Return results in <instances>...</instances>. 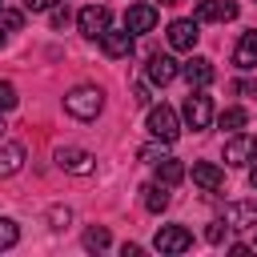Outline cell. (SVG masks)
I'll return each instance as SVG.
<instances>
[{
	"label": "cell",
	"instance_id": "cell-16",
	"mask_svg": "<svg viewBox=\"0 0 257 257\" xmlns=\"http://www.w3.org/2000/svg\"><path fill=\"white\" fill-rule=\"evenodd\" d=\"M193 181L201 185V189H209V193H217L221 185H225V173L213 165V161H197L193 165Z\"/></svg>",
	"mask_w": 257,
	"mask_h": 257
},
{
	"label": "cell",
	"instance_id": "cell-21",
	"mask_svg": "<svg viewBox=\"0 0 257 257\" xmlns=\"http://www.w3.org/2000/svg\"><path fill=\"white\" fill-rule=\"evenodd\" d=\"M16 241H20V229H16V221L0 217V249H12Z\"/></svg>",
	"mask_w": 257,
	"mask_h": 257
},
{
	"label": "cell",
	"instance_id": "cell-18",
	"mask_svg": "<svg viewBox=\"0 0 257 257\" xmlns=\"http://www.w3.org/2000/svg\"><path fill=\"white\" fill-rule=\"evenodd\" d=\"M157 181H161V185H169V189H173V185H181V181H185V165H181L177 157L157 161Z\"/></svg>",
	"mask_w": 257,
	"mask_h": 257
},
{
	"label": "cell",
	"instance_id": "cell-20",
	"mask_svg": "<svg viewBox=\"0 0 257 257\" xmlns=\"http://www.w3.org/2000/svg\"><path fill=\"white\" fill-rule=\"evenodd\" d=\"M217 124L229 128V133H241V128L249 124V112H245V108H225V112L217 116Z\"/></svg>",
	"mask_w": 257,
	"mask_h": 257
},
{
	"label": "cell",
	"instance_id": "cell-12",
	"mask_svg": "<svg viewBox=\"0 0 257 257\" xmlns=\"http://www.w3.org/2000/svg\"><path fill=\"white\" fill-rule=\"evenodd\" d=\"M145 72H149V80L153 84H169V80H177V60L173 56H161V52H153L149 56V64H145Z\"/></svg>",
	"mask_w": 257,
	"mask_h": 257
},
{
	"label": "cell",
	"instance_id": "cell-26",
	"mask_svg": "<svg viewBox=\"0 0 257 257\" xmlns=\"http://www.w3.org/2000/svg\"><path fill=\"white\" fill-rule=\"evenodd\" d=\"M56 4H60V0H24V8H28V12H52Z\"/></svg>",
	"mask_w": 257,
	"mask_h": 257
},
{
	"label": "cell",
	"instance_id": "cell-14",
	"mask_svg": "<svg viewBox=\"0 0 257 257\" xmlns=\"http://www.w3.org/2000/svg\"><path fill=\"white\" fill-rule=\"evenodd\" d=\"M225 221H229V229H249V225H257V197H253V201H233V205L225 209Z\"/></svg>",
	"mask_w": 257,
	"mask_h": 257
},
{
	"label": "cell",
	"instance_id": "cell-5",
	"mask_svg": "<svg viewBox=\"0 0 257 257\" xmlns=\"http://www.w3.org/2000/svg\"><path fill=\"white\" fill-rule=\"evenodd\" d=\"M153 245H157L161 253H185V249L193 245V233H189L185 225H161L157 237H153Z\"/></svg>",
	"mask_w": 257,
	"mask_h": 257
},
{
	"label": "cell",
	"instance_id": "cell-2",
	"mask_svg": "<svg viewBox=\"0 0 257 257\" xmlns=\"http://www.w3.org/2000/svg\"><path fill=\"white\" fill-rule=\"evenodd\" d=\"M149 133H153V141H165V145H173L177 137H181V116L169 108V104H153L149 108Z\"/></svg>",
	"mask_w": 257,
	"mask_h": 257
},
{
	"label": "cell",
	"instance_id": "cell-23",
	"mask_svg": "<svg viewBox=\"0 0 257 257\" xmlns=\"http://www.w3.org/2000/svg\"><path fill=\"white\" fill-rule=\"evenodd\" d=\"M20 104V96H16V88H12V80H0V108L8 112V108H16Z\"/></svg>",
	"mask_w": 257,
	"mask_h": 257
},
{
	"label": "cell",
	"instance_id": "cell-22",
	"mask_svg": "<svg viewBox=\"0 0 257 257\" xmlns=\"http://www.w3.org/2000/svg\"><path fill=\"white\" fill-rule=\"evenodd\" d=\"M84 245H88V249H108V229H100V225L88 229V233H84Z\"/></svg>",
	"mask_w": 257,
	"mask_h": 257
},
{
	"label": "cell",
	"instance_id": "cell-8",
	"mask_svg": "<svg viewBox=\"0 0 257 257\" xmlns=\"http://www.w3.org/2000/svg\"><path fill=\"white\" fill-rule=\"evenodd\" d=\"M157 8L153 4H128V12H124V28L133 32V36H141V32H153L157 28Z\"/></svg>",
	"mask_w": 257,
	"mask_h": 257
},
{
	"label": "cell",
	"instance_id": "cell-13",
	"mask_svg": "<svg viewBox=\"0 0 257 257\" xmlns=\"http://www.w3.org/2000/svg\"><path fill=\"white\" fill-rule=\"evenodd\" d=\"M181 76L189 80V88H205V84H213V60H205V56H193L185 68H181Z\"/></svg>",
	"mask_w": 257,
	"mask_h": 257
},
{
	"label": "cell",
	"instance_id": "cell-28",
	"mask_svg": "<svg viewBox=\"0 0 257 257\" xmlns=\"http://www.w3.org/2000/svg\"><path fill=\"white\" fill-rule=\"evenodd\" d=\"M64 20H68V8H64V0H60V4L52 8V28H60Z\"/></svg>",
	"mask_w": 257,
	"mask_h": 257
},
{
	"label": "cell",
	"instance_id": "cell-6",
	"mask_svg": "<svg viewBox=\"0 0 257 257\" xmlns=\"http://www.w3.org/2000/svg\"><path fill=\"white\" fill-rule=\"evenodd\" d=\"M249 161H257V137L233 133L225 141V165H249Z\"/></svg>",
	"mask_w": 257,
	"mask_h": 257
},
{
	"label": "cell",
	"instance_id": "cell-19",
	"mask_svg": "<svg viewBox=\"0 0 257 257\" xmlns=\"http://www.w3.org/2000/svg\"><path fill=\"white\" fill-rule=\"evenodd\" d=\"M141 193H145V209H149V213H165V209H169V185L157 181V185H145Z\"/></svg>",
	"mask_w": 257,
	"mask_h": 257
},
{
	"label": "cell",
	"instance_id": "cell-27",
	"mask_svg": "<svg viewBox=\"0 0 257 257\" xmlns=\"http://www.w3.org/2000/svg\"><path fill=\"white\" fill-rule=\"evenodd\" d=\"M0 20H4V28H12V32H16V28L24 24V12H0Z\"/></svg>",
	"mask_w": 257,
	"mask_h": 257
},
{
	"label": "cell",
	"instance_id": "cell-1",
	"mask_svg": "<svg viewBox=\"0 0 257 257\" xmlns=\"http://www.w3.org/2000/svg\"><path fill=\"white\" fill-rule=\"evenodd\" d=\"M64 108H68L76 120H92V116L104 108V92L92 88V84H80V88H72V92L64 96Z\"/></svg>",
	"mask_w": 257,
	"mask_h": 257
},
{
	"label": "cell",
	"instance_id": "cell-3",
	"mask_svg": "<svg viewBox=\"0 0 257 257\" xmlns=\"http://www.w3.org/2000/svg\"><path fill=\"white\" fill-rule=\"evenodd\" d=\"M181 116H185V124H189V128H197V133H201V128H209V124H213V100H209L201 88H193V92L185 96V104H181Z\"/></svg>",
	"mask_w": 257,
	"mask_h": 257
},
{
	"label": "cell",
	"instance_id": "cell-10",
	"mask_svg": "<svg viewBox=\"0 0 257 257\" xmlns=\"http://www.w3.org/2000/svg\"><path fill=\"white\" fill-rule=\"evenodd\" d=\"M100 48H104V56L120 60V56L133 52V32H128V28H108V32L100 36Z\"/></svg>",
	"mask_w": 257,
	"mask_h": 257
},
{
	"label": "cell",
	"instance_id": "cell-34",
	"mask_svg": "<svg viewBox=\"0 0 257 257\" xmlns=\"http://www.w3.org/2000/svg\"><path fill=\"white\" fill-rule=\"evenodd\" d=\"M0 44H4V32H0Z\"/></svg>",
	"mask_w": 257,
	"mask_h": 257
},
{
	"label": "cell",
	"instance_id": "cell-29",
	"mask_svg": "<svg viewBox=\"0 0 257 257\" xmlns=\"http://www.w3.org/2000/svg\"><path fill=\"white\" fill-rule=\"evenodd\" d=\"M48 221H52V229H64V221H68V209H52V213H48Z\"/></svg>",
	"mask_w": 257,
	"mask_h": 257
},
{
	"label": "cell",
	"instance_id": "cell-17",
	"mask_svg": "<svg viewBox=\"0 0 257 257\" xmlns=\"http://www.w3.org/2000/svg\"><path fill=\"white\" fill-rule=\"evenodd\" d=\"M233 64L237 68H257V32H241V40L233 48Z\"/></svg>",
	"mask_w": 257,
	"mask_h": 257
},
{
	"label": "cell",
	"instance_id": "cell-4",
	"mask_svg": "<svg viewBox=\"0 0 257 257\" xmlns=\"http://www.w3.org/2000/svg\"><path fill=\"white\" fill-rule=\"evenodd\" d=\"M108 20H112V12H108L104 4H88V8H80V16H76L80 32L92 36V40H100V36L108 32Z\"/></svg>",
	"mask_w": 257,
	"mask_h": 257
},
{
	"label": "cell",
	"instance_id": "cell-35",
	"mask_svg": "<svg viewBox=\"0 0 257 257\" xmlns=\"http://www.w3.org/2000/svg\"><path fill=\"white\" fill-rule=\"evenodd\" d=\"M0 12H4V0H0Z\"/></svg>",
	"mask_w": 257,
	"mask_h": 257
},
{
	"label": "cell",
	"instance_id": "cell-15",
	"mask_svg": "<svg viewBox=\"0 0 257 257\" xmlns=\"http://www.w3.org/2000/svg\"><path fill=\"white\" fill-rule=\"evenodd\" d=\"M20 169H24V145L0 141V177H16Z\"/></svg>",
	"mask_w": 257,
	"mask_h": 257
},
{
	"label": "cell",
	"instance_id": "cell-25",
	"mask_svg": "<svg viewBox=\"0 0 257 257\" xmlns=\"http://www.w3.org/2000/svg\"><path fill=\"white\" fill-rule=\"evenodd\" d=\"M225 233H229V221H213V225L205 229V237H209L213 245H221V241H225Z\"/></svg>",
	"mask_w": 257,
	"mask_h": 257
},
{
	"label": "cell",
	"instance_id": "cell-32",
	"mask_svg": "<svg viewBox=\"0 0 257 257\" xmlns=\"http://www.w3.org/2000/svg\"><path fill=\"white\" fill-rule=\"evenodd\" d=\"M4 128H8V124H4V120H0V141H4Z\"/></svg>",
	"mask_w": 257,
	"mask_h": 257
},
{
	"label": "cell",
	"instance_id": "cell-7",
	"mask_svg": "<svg viewBox=\"0 0 257 257\" xmlns=\"http://www.w3.org/2000/svg\"><path fill=\"white\" fill-rule=\"evenodd\" d=\"M56 165L60 169H68V173H76V177H88L92 169H96V157L92 153H84V149H56Z\"/></svg>",
	"mask_w": 257,
	"mask_h": 257
},
{
	"label": "cell",
	"instance_id": "cell-33",
	"mask_svg": "<svg viewBox=\"0 0 257 257\" xmlns=\"http://www.w3.org/2000/svg\"><path fill=\"white\" fill-rule=\"evenodd\" d=\"M161 4H181V0H161Z\"/></svg>",
	"mask_w": 257,
	"mask_h": 257
},
{
	"label": "cell",
	"instance_id": "cell-24",
	"mask_svg": "<svg viewBox=\"0 0 257 257\" xmlns=\"http://www.w3.org/2000/svg\"><path fill=\"white\" fill-rule=\"evenodd\" d=\"M169 153H165V141H157V145H145L141 149V161H149V165H157V161H165Z\"/></svg>",
	"mask_w": 257,
	"mask_h": 257
},
{
	"label": "cell",
	"instance_id": "cell-11",
	"mask_svg": "<svg viewBox=\"0 0 257 257\" xmlns=\"http://www.w3.org/2000/svg\"><path fill=\"white\" fill-rule=\"evenodd\" d=\"M197 36H201V32H197V20H173V24H169V44H173L177 52H189V48L197 44Z\"/></svg>",
	"mask_w": 257,
	"mask_h": 257
},
{
	"label": "cell",
	"instance_id": "cell-30",
	"mask_svg": "<svg viewBox=\"0 0 257 257\" xmlns=\"http://www.w3.org/2000/svg\"><path fill=\"white\" fill-rule=\"evenodd\" d=\"M133 100L137 104H149V84H133Z\"/></svg>",
	"mask_w": 257,
	"mask_h": 257
},
{
	"label": "cell",
	"instance_id": "cell-9",
	"mask_svg": "<svg viewBox=\"0 0 257 257\" xmlns=\"http://www.w3.org/2000/svg\"><path fill=\"white\" fill-rule=\"evenodd\" d=\"M237 0H201L197 4V24H209V20H237Z\"/></svg>",
	"mask_w": 257,
	"mask_h": 257
},
{
	"label": "cell",
	"instance_id": "cell-31",
	"mask_svg": "<svg viewBox=\"0 0 257 257\" xmlns=\"http://www.w3.org/2000/svg\"><path fill=\"white\" fill-rule=\"evenodd\" d=\"M249 185H253V189H257V165H253V169H249Z\"/></svg>",
	"mask_w": 257,
	"mask_h": 257
}]
</instances>
